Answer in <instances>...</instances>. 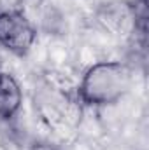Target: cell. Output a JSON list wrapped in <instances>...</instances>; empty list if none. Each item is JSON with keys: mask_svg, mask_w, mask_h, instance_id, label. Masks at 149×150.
Returning a JSON list of instances; mask_svg holds the SVG:
<instances>
[{"mask_svg": "<svg viewBox=\"0 0 149 150\" xmlns=\"http://www.w3.org/2000/svg\"><path fill=\"white\" fill-rule=\"evenodd\" d=\"M97 23L114 37L146 38L148 14L139 12L133 2L112 0L97 11Z\"/></svg>", "mask_w": 149, "mask_h": 150, "instance_id": "obj_3", "label": "cell"}, {"mask_svg": "<svg viewBox=\"0 0 149 150\" xmlns=\"http://www.w3.org/2000/svg\"><path fill=\"white\" fill-rule=\"evenodd\" d=\"M0 74H2V70H0Z\"/></svg>", "mask_w": 149, "mask_h": 150, "instance_id": "obj_7", "label": "cell"}, {"mask_svg": "<svg viewBox=\"0 0 149 150\" xmlns=\"http://www.w3.org/2000/svg\"><path fill=\"white\" fill-rule=\"evenodd\" d=\"M81 100L62 87L47 84L35 94V110L49 127H69L81 115Z\"/></svg>", "mask_w": 149, "mask_h": 150, "instance_id": "obj_2", "label": "cell"}, {"mask_svg": "<svg viewBox=\"0 0 149 150\" xmlns=\"http://www.w3.org/2000/svg\"><path fill=\"white\" fill-rule=\"evenodd\" d=\"M30 150H60V149L54 143H49V142H35Z\"/></svg>", "mask_w": 149, "mask_h": 150, "instance_id": "obj_6", "label": "cell"}, {"mask_svg": "<svg viewBox=\"0 0 149 150\" xmlns=\"http://www.w3.org/2000/svg\"><path fill=\"white\" fill-rule=\"evenodd\" d=\"M37 32L21 11L0 12V45L16 56H25L32 49Z\"/></svg>", "mask_w": 149, "mask_h": 150, "instance_id": "obj_4", "label": "cell"}, {"mask_svg": "<svg viewBox=\"0 0 149 150\" xmlns=\"http://www.w3.org/2000/svg\"><path fill=\"white\" fill-rule=\"evenodd\" d=\"M23 93L18 80L11 74H0V119L9 120L19 112Z\"/></svg>", "mask_w": 149, "mask_h": 150, "instance_id": "obj_5", "label": "cell"}, {"mask_svg": "<svg viewBox=\"0 0 149 150\" xmlns=\"http://www.w3.org/2000/svg\"><path fill=\"white\" fill-rule=\"evenodd\" d=\"M132 68L121 61H100L90 67L77 87L82 105L107 107L119 101L132 87Z\"/></svg>", "mask_w": 149, "mask_h": 150, "instance_id": "obj_1", "label": "cell"}]
</instances>
